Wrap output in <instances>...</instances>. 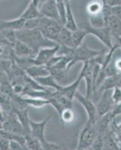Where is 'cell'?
<instances>
[{
	"label": "cell",
	"mask_w": 121,
	"mask_h": 150,
	"mask_svg": "<svg viewBox=\"0 0 121 150\" xmlns=\"http://www.w3.org/2000/svg\"><path fill=\"white\" fill-rule=\"evenodd\" d=\"M16 34L17 39L27 45L36 54L42 48L58 45L54 41L47 38L38 29H22L16 32Z\"/></svg>",
	"instance_id": "1"
},
{
	"label": "cell",
	"mask_w": 121,
	"mask_h": 150,
	"mask_svg": "<svg viewBox=\"0 0 121 150\" xmlns=\"http://www.w3.org/2000/svg\"><path fill=\"white\" fill-rule=\"evenodd\" d=\"M102 54H103L102 50H93L83 44L78 47L73 48L70 54L68 55V57L71 59L68 68L70 69L73 65L77 64L79 62H85L87 61H90L91 59H93Z\"/></svg>",
	"instance_id": "2"
},
{
	"label": "cell",
	"mask_w": 121,
	"mask_h": 150,
	"mask_svg": "<svg viewBox=\"0 0 121 150\" xmlns=\"http://www.w3.org/2000/svg\"><path fill=\"white\" fill-rule=\"evenodd\" d=\"M63 27L64 26L60 21L42 16L40 18V24L38 29L41 31L47 38L56 42V38Z\"/></svg>",
	"instance_id": "3"
},
{
	"label": "cell",
	"mask_w": 121,
	"mask_h": 150,
	"mask_svg": "<svg viewBox=\"0 0 121 150\" xmlns=\"http://www.w3.org/2000/svg\"><path fill=\"white\" fill-rule=\"evenodd\" d=\"M98 134L99 133L96 129L95 125L87 121V123L79 134L78 143L76 149H86L90 148L93 143L95 141V138L97 137Z\"/></svg>",
	"instance_id": "4"
},
{
	"label": "cell",
	"mask_w": 121,
	"mask_h": 150,
	"mask_svg": "<svg viewBox=\"0 0 121 150\" xmlns=\"http://www.w3.org/2000/svg\"><path fill=\"white\" fill-rule=\"evenodd\" d=\"M75 98L81 104L82 107L84 108L85 111L87 112V117H88L87 121L95 125L99 118L96 105L94 104V103L91 101L90 98L83 96L78 91L75 94Z\"/></svg>",
	"instance_id": "5"
},
{
	"label": "cell",
	"mask_w": 121,
	"mask_h": 150,
	"mask_svg": "<svg viewBox=\"0 0 121 150\" xmlns=\"http://www.w3.org/2000/svg\"><path fill=\"white\" fill-rule=\"evenodd\" d=\"M1 130L14 134L23 135V136L27 135L26 130L23 128L22 124L20 122L14 112H10L6 120L1 124Z\"/></svg>",
	"instance_id": "6"
},
{
	"label": "cell",
	"mask_w": 121,
	"mask_h": 150,
	"mask_svg": "<svg viewBox=\"0 0 121 150\" xmlns=\"http://www.w3.org/2000/svg\"><path fill=\"white\" fill-rule=\"evenodd\" d=\"M70 62H71V59L68 57L63 56L61 59L57 63L48 68L50 74L51 75L58 83L65 80L68 75V71H69L68 65H69Z\"/></svg>",
	"instance_id": "7"
},
{
	"label": "cell",
	"mask_w": 121,
	"mask_h": 150,
	"mask_svg": "<svg viewBox=\"0 0 121 150\" xmlns=\"http://www.w3.org/2000/svg\"><path fill=\"white\" fill-rule=\"evenodd\" d=\"M84 28L88 32L89 35H93L95 36L103 45L109 48V50L114 47L113 35L110 29L107 26L102 28H94L88 25Z\"/></svg>",
	"instance_id": "8"
},
{
	"label": "cell",
	"mask_w": 121,
	"mask_h": 150,
	"mask_svg": "<svg viewBox=\"0 0 121 150\" xmlns=\"http://www.w3.org/2000/svg\"><path fill=\"white\" fill-rule=\"evenodd\" d=\"M111 89L103 91L102 96L98 102L97 110L99 117L110 113L114 109V106L116 105L112 97V92H110Z\"/></svg>",
	"instance_id": "9"
},
{
	"label": "cell",
	"mask_w": 121,
	"mask_h": 150,
	"mask_svg": "<svg viewBox=\"0 0 121 150\" xmlns=\"http://www.w3.org/2000/svg\"><path fill=\"white\" fill-rule=\"evenodd\" d=\"M60 46L56 45L53 47L42 48L38 52L36 57L34 58L35 64L39 65H46L48 62L57 55L60 50Z\"/></svg>",
	"instance_id": "10"
},
{
	"label": "cell",
	"mask_w": 121,
	"mask_h": 150,
	"mask_svg": "<svg viewBox=\"0 0 121 150\" xmlns=\"http://www.w3.org/2000/svg\"><path fill=\"white\" fill-rule=\"evenodd\" d=\"M80 72L83 74V79L86 82V97L90 98L93 93L95 92L94 90L93 77V65L90 61L84 62Z\"/></svg>",
	"instance_id": "11"
},
{
	"label": "cell",
	"mask_w": 121,
	"mask_h": 150,
	"mask_svg": "<svg viewBox=\"0 0 121 150\" xmlns=\"http://www.w3.org/2000/svg\"><path fill=\"white\" fill-rule=\"evenodd\" d=\"M51 119V116H48L46 119H44L43 121L36 122L30 120L29 122V127H30V134L39 140L41 144L47 142L45 137H44V132L46 128L47 124Z\"/></svg>",
	"instance_id": "12"
},
{
	"label": "cell",
	"mask_w": 121,
	"mask_h": 150,
	"mask_svg": "<svg viewBox=\"0 0 121 150\" xmlns=\"http://www.w3.org/2000/svg\"><path fill=\"white\" fill-rule=\"evenodd\" d=\"M39 10L43 17L60 21L57 2L56 0H47L46 2H44L40 5Z\"/></svg>",
	"instance_id": "13"
},
{
	"label": "cell",
	"mask_w": 121,
	"mask_h": 150,
	"mask_svg": "<svg viewBox=\"0 0 121 150\" xmlns=\"http://www.w3.org/2000/svg\"><path fill=\"white\" fill-rule=\"evenodd\" d=\"M82 80H83V74H82L81 72H80V74H79L78 77L73 83H72L68 86H62L61 89L58 92L61 95L65 96L68 98L71 99V100L73 101V99L75 98V94L78 92V86Z\"/></svg>",
	"instance_id": "14"
},
{
	"label": "cell",
	"mask_w": 121,
	"mask_h": 150,
	"mask_svg": "<svg viewBox=\"0 0 121 150\" xmlns=\"http://www.w3.org/2000/svg\"><path fill=\"white\" fill-rule=\"evenodd\" d=\"M14 52L15 57H19V58H24V57L35 58L36 56V53L27 45L19 40H17L14 45Z\"/></svg>",
	"instance_id": "15"
},
{
	"label": "cell",
	"mask_w": 121,
	"mask_h": 150,
	"mask_svg": "<svg viewBox=\"0 0 121 150\" xmlns=\"http://www.w3.org/2000/svg\"><path fill=\"white\" fill-rule=\"evenodd\" d=\"M56 42L60 46L67 47L70 48H75V45L73 42V38H72V32L69 29L64 27L60 31L58 37L56 38Z\"/></svg>",
	"instance_id": "16"
},
{
	"label": "cell",
	"mask_w": 121,
	"mask_h": 150,
	"mask_svg": "<svg viewBox=\"0 0 121 150\" xmlns=\"http://www.w3.org/2000/svg\"><path fill=\"white\" fill-rule=\"evenodd\" d=\"M25 23L26 21L20 17L11 21H1L0 27L1 29H10L17 32L24 29Z\"/></svg>",
	"instance_id": "17"
},
{
	"label": "cell",
	"mask_w": 121,
	"mask_h": 150,
	"mask_svg": "<svg viewBox=\"0 0 121 150\" xmlns=\"http://www.w3.org/2000/svg\"><path fill=\"white\" fill-rule=\"evenodd\" d=\"M25 72L29 75V77L33 79L46 77V76L50 75L49 69L46 65H34L26 69Z\"/></svg>",
	"instance_id": "18"
},
{
	"label": "cell",
	"mask_w": 121,
	"mask_h": 150,
	"mask_svg": "<svg viewBox=\"0 0 121 150\" xmlns=\"http://www.w3.org/2000/svg\"><path fill=\"white\" fill-rule=\"evenodd\" d=\"M42 17L39 8L36 6L32 2H29L26 10L23 12V14L21 15V18L24 19L25 21H29V20H33V19L39 18Z\"/></svg>",
	"instance_id": "19"
},
{
	"label": "cell",
	"mask_w": 121,
	"mask_h": 150,
	"mask_svg": "<svg viewBox=\"0 0 121 150\" xmlns=\"http://www.w3.org/2000/svg\"><path fill=\"white\" fill-rule=\"evenodd\" d=\"M14 112L17 116V119L20 121V122L22 124L23 128L26 130V133L28 134H30V127H29V122L30 119L29 117V113H28L27 109H14Z\"/></svg>",
	"instance_id": "20"
},
{
	"label": "cell",
	"mask_w": 121,
	"mask_h": 150,
	"mask_svg": "<svg viewBox=\"0 0 121 150\" xmlns=\"http://www.w3.org/2000/svg\"><path fill=\"white\" fill-rule=\"evenodd\" d=\"M107 26L110 29L113 38L121 36V20L111 15L107 23Z\"/></svg>",
	"instance_id": "21"
},
{
	"label": "cell",
	"mask_w": 121,
	"mask_h": 150,
	"mask_svg": "<svg viewBox=\"0 0 121 150\" xmlns=\"http://www.w3.org/2000/svg\"><path fill=\"white\" fill-rule=\"evenodd\" d=\"M35 80L37 81L38 83H39L42 86L45 87V88L51 87V88L54 89L55 91H59L62 87V86L60 85L58 82L51 74L46 76V77H38V78L35 79Z\"/></svg>",
	"instance_id": "22"
},
{
	"label": "cell",
	"mask_w": 121,
	"mask_h": 150,
	"mask_svg": "<svg viewBox=\"0 0 121 150\" xmlns=\"http://www.w3.org/2000/svg\"><path fill=\"white\" fill-rule=\"evenodd\" d=\"M66 6H67L66 18H65V23L64 26H65L66 29H69L70 31L75 32V31L78 29L77 23H76V21H75V16H74L73 12H72V7H71V5H70L69 2H66Z\"/></svg>",
	"instance_id": "23"
},
{
	"label": "cell",
	"mask_w": 121,
	"mask_h": 150,
	"mask_svg": "<svg viewBox=\"0 0 121 150\" xmlns=\"http://www.w3.org/2000/svg\"><path fill=\"white\" fill-rule=\"evenodd\" d=\"M89 25L94 28H102L107 26L102 11L97 14L89 15Z\"/></svg>",
	"instance_id": "24"
},
{
	"label": "cell",
	"mask_w": 121,
	"mask_h": 150,
	"mask_svg": "<svg viewBox=\"0 0 121 150\" xmlns=\"http://www.w3.org/2000/svg\"><path fill=\"white\" fill-rule=\"evenodd\" d=\"M88 35V32L84 28L72 32V38H73V42L75 47H78L83 45L84 38Z\"/></svg>",
	"instance_id": "25"
},
{
	"label": "cell",
	"mask_w": 121,
	"mask_h": 150,
	"mask_svg": "<svg viewBox=\"0 0 121 150\" xmlns=\"http://www.w3.org/2000/svg\"><path fill=\"white\" fill-rule=\"evenodd\" d=\"M104 3L102 0H94L87 5V11L89 15L97 14L102 11Z\"/></svg>",
	"instance_id": "26"
},
{
	"label": "cell",
	"mask_w": 121,
	"mask_h": 150,
	"mask_svg": "<svg viewBox=\"0 0 121 150\" xmlns=\"http://www.w3.org/2000/svg\"><path fill=\"white\" fill-rule=\"evenodd\" d=\"M24 100L27 104V105L32 106L36 108H41L44 106L49 105V101L48 99L38 98H30L23 96Z\"/></svg>",
	"instance_id": "27"
},
{
	"label": "cell",
	"mask_w": 121,
	"mask_h": 150,
	"mask_svg": "<svg viewBox=\"0 0 121 150\" xmlns=\"http://www.w3.org/2000/svg\"><path fill=\"white\" fill-rule=\"evenodd\" d=\"M1 39L5 40L12 45H14L17 40L16 31L10 29H1Z\"/></svg>",
	"instance_id": "28"
},
{
	"label": "cell",
	"mask_w": 121,
	"mask_h": 150,
	"mask_svg": "<svg viewBox=\"0 0 121 150\" xmlns=\"http://www.w3.org/2000/svg\"><path fill=\"white\" fill-rule=\"evenodd\" d=\"M60 116L63 124H68L73 122L75 120V112L72 108H67L60 113Z\"/></svg>",
	"instance_id": "29"
},
{
	"label": "cell",
	"mask_w": 121,
	"mask_h": 150,
	"mask_svg": "<svg viewBox=\"0 0 121 150\" xmlns=\"http://www.w3.org/2000/svg\"><path fill=\"white\" fill-rule=\"evenodd\" d=\"M57 2V8H58L59 16H60V21L64 26L65 23V18H66V2L64 0H61V1H59V2Z\"/></svg>",
	"instance_id": "30"
},
{
	"label": "cell",
	"mask_w": 121,
	"mask_h": 150,
	"mask_svg": "<svg viewBox=\"0 0 121 150\" xmlns=\"http://www.w3.org/2000/svg\"><path fill=\"white\" fill-rule=\"evenodd\" d=\"M91 148L94 150H103L104 149V135L99 134Z\"/></svg>",
	"instance_id": "31"
},
{
	"label": "cell",
	"mask_w": 121,
	"mask_h": 150,
	"mask_svg": "<svg viewBox=\"0 0 121 150\" xmlns=\"http://www.w3.org/2000/svg\"><path fill=\"white\" fill-rule=\"evenodd\" d=\"M40 18L33 19V20H29L26 21L25 23V26L23 29H36L38 28L40 24Z\"/></svg>",
	"instance_id": "32"
},
{
	"label": "cell",
	"mask_w": 121,
	"mask_h": 150,
	"mask_svg": "<svg viewBox=\"0 0 121 150\" xmlns=\"http://www.w3.org/2000/svg\"><path fill=\"white\" fill-rule=\"evenodd\" d=\"M113 123H114L112 125L113 135H114V138L117 140L120 143H121V122L119 124H116V123H114V121L113 120Z\"/></svg>",
	"instance_id": "33"
},
{
	"label": "cell",
	"mask_w": 121,
	"mask_h": 150,
	"mask_svg": "<svg viewBox=\"0 0 121 150\" xmlns=\"http://www.w3.org/2000/svg\"><path fill=\"white\" fill-rule=\"evenodd\" d=\"M11 140L5 135L1 134L0 137V149L1 150H9L10 149Z\"/></svg>",
	"instance_id": "34"
},
{
	"label": "cell",
	"mask_w": 121,
	"mask_h": 150,
	"mask_svg": "<svg viewBox=\"0 0 121 150\" xmlns=\"http://www.w3.org/2000/svg\"><path fill=\"white\" fill-rule=\"evenodd\" d=\"M112 97L116 104L121 102V87H115L113 89Z\"/></svg>",
	"instance_id": "35"
},
{
	"label": "cell",
	"mask_w": 121,
	"mask_h": 150,
	"mask_svg": "<svg viewBox=\"0 0 121 150\" xmlns=\"http://www.w3.org/2000/svg\"><path fill=\"white\" fill-rule=\"evenodd\" d=\"M42 147L43 150H63L61 149V147H60L59 146L56 145L54 143H49L48 141L43 143Z\"/></svg>",
	"instance_id": "36"
},
{
	"label": "cell",
	"mask_w": 121,
	"mask_h": 150,
	"mask_svg": "<svg viewBox=\"0 0 121 150\" xmlns=\"http://www.w3.org/2000/svg\"><path fill=\"white\" fill-rule=\"evenodd\" d=\"M9 150H26V148L25 146L21 145V143L14 141V140H11L10 149H9Z\"/></svg>",
	"instance_id": "37"
},
{
	"label": "cell",
	"mask_w": 121,
	"mask_h": 150,
	"mask_svg": "<svg viewBox=\"0 0 121 150\" xmlns=\"http://www.w3.org/2000/svg\"><path fill=\"white\" fill-rule=\"evenodd\" d=\"M111 114L114 119H115V117H116V116H120L121 115V102L118 103V104H117L116 105L114 106V109H113V110L111 112Z\"/></svg>",
	"instance_id": "38"
},
{
	"label": "cell",
	"mask_w": 121,
	"mask_h": 150,
	"mask_svg": "<svg viewBox=\"0 0 121 150\" xmlns=\"http://www.w3.org/2000/svg\"><path fill=\"white\" fill-rule=\"evenodd\" d=\"M111 15L121 20V5L111 7Z\"/></svg>",
	"instance_id": "39"
},
{
	"label": "cell",
	"mask_w": 121,
	"mask_h": 150,
	"mask_svg": "<svg viewBox=\"0 0 121 150\" xmlns=\"http://www.w3.org/2000/svg\"><path fill=\"white\" fill-rule=\"evenodd\" d=\"M106 5H109L110 7L121 5V0H106Z\"/></svg>",
	"instance_id": "40"
},
{
	"label": "cell",
	"mask_w": 121,
	"mask_h": 150,
	"mask_svg": "<svg viewBox=\"0 0 121 150\" xmlns=\"http://www.w3.org/2000/svg\"><path fill=\"white\" fill-rule=\"evenodd\" d=\"M114 65L118 74H121V58L117 59L114 61Z\"/></svg>",
	"instance_id": "41"
},
{
	"label": "cell",
	"mask_w": 121,
	"mask_h": 150,
	"mask_svg": "<svg viewBox=\"0 0 121 150\" xmlns=\"http://www.w3.org/2000/svg\"><path fill=\"white\" fill-rule=\"evenodd\" d=\"M41 1H42V0H31V2H33L36 6H37L38 8H39V6L41 3Z\"/></svg>",
	"instance_id": "42"
},
{
	"label": "cell",
	"mask_w": 121,
	"mask_h": 150,
	"mask_svg": "<svg viewBox=\"0 0 121 150\" xmlns=\"http://www.w3.org/2000/svg\"><path fill=\"white\" fill-rule=\"evenodd\" d=\"M102 2L104 3V5H106V0H102Z\"/></svg>",
	"instance_id": "43"
},
{
	"label": "cell",
	"mask_w": 121,
	"mask_h": 150,
	"mask_svg": "<svg viewBox=\"0 0 121 150\" xmlns=\"http://www.w3.org/2000/svg\"><path fill=\"white\" fill-rule=\"evenodd\" d=\"M64 1H65V2H69V1H70V0H64Z\"/></svg>",
	"instance_id": "44"
},
{
	"label": "cell",
	"mask_w": 121,
	"mask_h": 150,
	"mask_svg": "<svg viewBox=\"0 0 121 150\" xmlns=\"http://www.w3.org/2000/svg\"><path fill=\"white\" fill-rule=\"evenodd\" d=\"M120 149L121 150V143H120Z\"/></svg>",
	"instance_id": "45"
}]
</instances>
